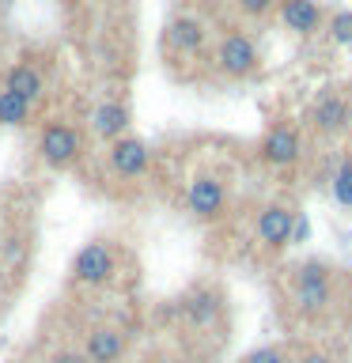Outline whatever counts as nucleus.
I'll list each match as a JSON object with an SVG mask.
<instances>
[{
  "label": "nucleus",
  "instance_id": "nucleus-1",
  "mask_svg": "<svg viewBox=\"0 0 352 363\" xmlns=\"http://www.w3.org/2000/svg\"><path fill=\"white\" fill-rule=\"evenodd\" d=\"M292 303H295V311L307 314V318L329 311V303H334V288H329L326 261H303V265L295 269V277H292Z\"/></svg>",
  "mask_w": 352,
  "mask_h": 363
},
{
  "label": "nucleus",
  "instance_id": "nucleus-2",
  "mask_svg": "<svg viewBox=\"0 0 352 363\" xmlns=\"http://www.w3.org/2000/svg\"><path fill=\"white\" fill-rule=\"evenodd\" d=\"M114 269H118V261H114V250L106 242H87L72 257V280L76 284H87V288L106 284L114 277Z\"/></svg>",
  "mask_w": 352,
  "mask_h": 363
},
{
  "label": "nucleus",
  "instance_id": "nucleus-3",
  "mask_svg": "<svg viewBox=\"0 0 352 363\" xmlns=\"http://www.w3.org/2000/svg\"><path fill=\"white\" fill-rule=\"evenodd\" d=\"M216 68H220L224 76H235V79L250 76L258 68L254 38H246V34H227V38L216 45Z\"/></svg>",
  "mask_w": 352,
  "mask_h": 363
},
{
  "label": "nucleus",
  "instance_id": "nucleus-4",
  "mask_svg": "<svg viewBox=\"0 0 352 363\" xmlns=\"http://www.w3.org/2000/svg\"><path fill=\"white\" fill-rule=\"evenodd\" d=\"M38 152H42V159L50 167H68V163H76V159H79L84 144H79V133L72 129V125L53 121V125H45V129H42Z\"/></svg>",
  "mask_w": 352,
  "mask_h": 363
},
{
  "label": "nucleus",
  "instance_id": "nucleus-5",
  "mask_svg": "<svg viewBox=\"0 0 352 363\" xmlns=\"http://www.w3.org/2000/svg\"><path fill=\"white\" fill-rule=\"evenodd\" d=\"M186 204L197 220H220L224 204H227V193H224V182L216 174H197L189 182V193H186Z\"/></svg>",
  "mask_w": 352,
  "mask_h": 363
},
{
  "label": "nucleus",
  "instance_id": "nucleus-6",
  "mask_svg": "<svg viewBox=\"0 0 352 363\" xmlns=\"http://www.w3.org/2000/svg\"><path fill=\"white\" fill-rule=\"evenodd\" d=\"M303 155V136L295 125H273V129L265 133V140H261V159L273 167H292L295 159Z\"/></svg>",
  "mask_w": 352,
  "mask_h": 363
},
{
  "label": "nucleus",
  "instance_id": "nucleus-7",
  "mask_svg": "<svg viewBox=\"0 0 352 363\" xmlns=\"http://www.w3.org/2000/svg\"><path fill=\"white\" fill-rule=\"evenodd\" d=\"M125 348H129V340L114 325H95L84 337V359L87 363H121Z\"/></svg>",
  "mask_w": 352,
  "mask_h": 363
},
{
  "label": "nucleus",
  "instance_id": "nucleus-8",
  "mask_svg": "<svg viewBox=\"0 0 352 363\" xmlns=\"http://www.w3.org/2000/svg\"><path fill=\"white\" fill-rule=\"evenodd\" d=\"M148 159H152V152H148V144L136 140V136H121V140L110 144V167H114V174H121V178H141L148 170Z\"/></svg>",
  "mask_w": 352,
  "mask_h": 363
},
{
  "label": "nucleus",
  "instance_id": "nucleus-9",
  "mask_svg": "<svg viewBox=\"0 0 352 363\" xmlns=\"http://www.w3.org/2000/svg\"><path fill=\"white\" fill-rule=\"evenodd\" d=\"M292 220H295L292 208H284V204H265V208L258 212V238H261V242H265L269 250L288 246V238H292Z\"/></svg>",
  "mask_w": 352,
  "mask_h": 363
},
{
  "label": "nucleus",
  "instance_id": "nucleus-10",
  "mask_svg": "<svg viewBox=\"0 0 352 363\" xmlns=\"http://www.w3.org/2000/svg\"><path fill=\"white\" fill-rule=\"evenodd\" d=\"M125 129H129V106L125 102H99L95 110H91V133L99 136V140H121Z\"/></svg>",
  "mask_w": 352,
  "mask_h": 363
},
{
  "label": "nucleus",
  "instance_id": "nucleus-11",
  "mask_svg": "<svg viewBox=\"0 0 352 363\" xmlns=\"http://www.w3.org/2000/svg\"><path fill=\"white\" fill-rule=\"evenodd\" d=\"M280 19L288 30L307 38V34H314L322 27V8H318L314 0H280Z\"/></svg>",
  "mask_w": 352,
  "mask_h": 363
},
{
  "label": "nucleus",
  "instance_id": "nucleus-12",
  "mask_svg": "<svg viewBox=\"0 0 352 363\" xmlns=\"http://www.w3.org/2000/svg\"><path fill=\"white\" fill-rule=\"evenodd\" d=\"M182 318L193 325V329H209L216 318H220V295L201 288V291H189L182 299Z\"/></svg>",
  "mask_w": 352,
  "mask_h": 363
},
{
  "label": "nucleus",
  "instance_id": "nucleus-13",
  "mask_svg": "<svg viewBox=\"0 0 352 363\" xmlns=\"http://www.w3.org/2000/svg\"><path fill=\"white\" fill-rule=\"evenodd\" d=\"M204 23L201 19H193V16H178V19H170V27H167V42L175 45L178 53H201L204 50Z\"/></svg>",
  "mask_w": 352,
  "mask_h": 363
},
{
  "label": "nucleus",
  "instance_id": "nucleus-14",
  "mask_svg": "<svg viewBox=\"0 0 352 363\" xmlns=\"http://www.w3.org/2000/svg\"><path fill=\"white\" fill-rule=\"evenodd\" d=\"M314 125L322 133H341L345 125L352 121V106H348V99L345 95H322L314 102Z\"/></svg>",
  "mask_w": 352,
  "mask_h": 363
},
{
  "label": "nucleus",
  "instance_id": "nucleus-15",
  "mask_svg": "<svg viewBox=\"0 0 352 363\" xmlns=\"http://www.w3.org/2000/svg\"><path fill=\"white\" fill-rule=\"evenodd\" d=\"M4 91H11L16 99H23V102L34 106V102L42 99V72L31 68V65H11L4 72Z\"/></svg>",
  "mask_w": 352,
  "mask_h": 363
},
{
  "label": "nucleus",
  "instance_id": "nucleus-16",
  "mask_svg": "<svg viewBox=\"0 0 352 363\" xmlns=\"http://www.w3.org/2000/svg\"><path fill=\"white\" fill-rule=\"evenodd\" d=\"M27 118H31V102L16 99L11 91H0V125L19 129V125H27Z\"/></svg>",
  "mask_w": 352,
  "mask_h": 363
},
{
  "label": "nucleus",
  "instance_id": "nucleus-17",
  "mask_svg": "<svg viewBox=\"0 0 352 363\" xmlns=\"http://www.w3.org/2000/svg\"><path fill=\"white\" fill-rule=\"evenodd\" d=\"M334 201L341 208H352V159H341L334 170Z\"/></svg>",
  "mask_w": 352,
  "mask_h": 363
},
{
  "label": "nucleus",
  "instance_id": "nucleus-18",
  "mask_svg": "<svg viewBox=\"0 0 352 363\" xmlns=\"http://www.w3.org/2000/svg\"><path fill=\"white\" fill-rule=\"evenodd\" d=\"M238 363H292V356H288V348H280V345H261L254 352H246Z\"/></svg>",
  "mask_w": 352,
  "mask_h": 363
},
{
  "label": "nucleus",
  "instance_id": "nucleus-19",
  "mask_svg": "<svg viewBox=\"0 0 352 363\" xmlns=\"http://www.w3.org/2000/svg\"><path fill=\"white\" fill-rule=\"evenodd\" d=\"M329 38L337 45H352V11H334V19H329Z\"/></svg>",
  "mask_w": 352,
  "mask_h": 363
},
{
  "label": "nucleus",
  "instance_id": "nucleus-20",
  "mask_svg": "<svg viewBox=\"0 0 352 363\" xmlns=\"http://www.w3.org/2000/svg\"><path fill=\"white\" fill-rule=\"evenodd\" d=\"M307 238H311V220H307V212H295L292 238H288V242H307Z\"/></svg>",
  "mask_w": 352,
  "mask_h": 363
},
{
  "label": "nucleus",
  "instance_id": "nucleus-21",
  "mask_svg": "<svg viewBox=\"0 0 352 363\" xmlns=\"http://www.w3.org/2000/svg\"><path fill=\"white\" fill-rule=\"evenodd\" d=\"M238 8L246 11V16H265V11L273 8V0H235Z\"/></svg>",
  "mask_w": 352,
  "mask_h": 363
},
{
  "label": "nucleus",
  "instance_id": "nucleus-22",
  "mask_svg": "<svg viewBox=\"0 0 352 363\" xmlns=\"http://www.w3.org/2000/svg\"><path fill=\"white\" fill-rule=\"evenodd\" d=\"M292 363H334V356H329V352H318V348H307V352H299Z\"/></svg>",
  "mask_w": 352,
  "mask_h": 363
},
{
  "label": "nucleus",
  "instance_id": "nucleus-23",
  "mask_svg": "<svg viewBox=\"0 0 352 363\" xmlns=\"http://www.w3.org/2000/svg\"><path fill=\"white\" fill-rule=\"evenodd\" d=\"M53 363H87L84 359V352H72V348H65V352H57Z\"/></svg>",
  "mask_w": 352,
  "mask_h": 363
},
{
  "label": "nucleus",
  "instance_id": "nucleus-24",
  "mask_svg": "<svg viewBox=\"0 0 352 363\" xmlns=\"http://www.w3.org/2000/svg\"><path fill=\"white\" fill-rule=\"evenodd\" d=\"M141 363H170L167 356H148V359H141Z\"/></svg>",
  "mask_w": 352,
  "mask_h": 363
},
{
  "label": "nucleus",
  "instance_id": "nucleus-25",
  "mask_svg": "<svg viewBox=\"0 0 352 363\" xmlns=\"http://www.w3.org/2000/svg\"><path fill=\"white\" fill-rule=\"evenodd\" d=\"M65 4H72V0H65Z\"/></svg>",
  "mask_w": 352,
  "mask_h": 363
}]
</instances>
